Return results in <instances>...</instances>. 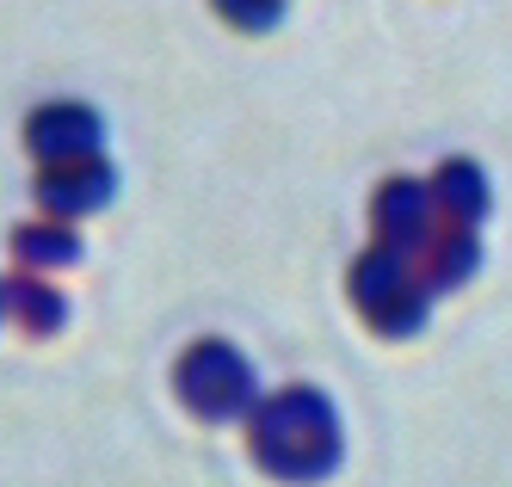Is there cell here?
<instances>
[{
  "label": "cell",
  "mask_w": 512,
  "mask_h": 487,
  "mask_svg": "<svg viewBox=\"0 0 512 487\" xmlns=\"http://www.w3.org/2000/svg\"><path fill=\"white\" fill-rule=\"evenodd\" d=\"M0 315H7V290H0Z\"/></svg>",
  "instance_id": "cell-12"
},
{
  "label": "cell",
  "mask_w": 512,
  "mask_h": 487,
  "mask_svg": "<svg viewBox=\"0 0 512 487\" xmlns=\"http://www.w3.org/2000/svg\"><path fill=\"white\" fill-rule=\"evenodd\" d=\"M99 142H105L99 111H93V105H75V99L31 111V124H25V148H31V155H38L44 167L93 161V155H99Z\"/></svg>",
  "instance_id": "cell-4"
},
{
  "label": "cell",
  "mask_w": 512,
  "mask_h": 487,
  "mask_svg": "<svg viewBox=\"0 0 512 487\" xmlns=\"http://www.w3.org/2000/svg\"><path fill=\"white\" fill-rule=\"evenodd\" d=\"M13 253L25 272H50V266H75L81 259V235L68 222H25L13 235Z\"/></svg>",
  "instance_id": "cell-9"
},
{
  "label": "cell",
  "mask_w": 512,
  "mask_h": 487,
  "mask_svg": "<svg viewBox=\"0 0 512 487\" xmlns=\"http://www.w3.org/2000/svg\"><path fill=\"white\" fill-rule=\"evenodd\" d=\"M0 290H7V315L25 327V333H56L62 327V296L44 284V278H7V284H0Z\"/></svg>",
  "instance_id": "cell-10"
},
{
  "label": "cell",
  "mask_w": 512,
  "mask_h": 487,
  "mask_svg": "<svg viewBox=\"0 0 512 487\" xmlns=\"http://www.w3.org/2000/svg\"><path fill=\"white\" fill-rule=\"evenodd\" d=\"M216 13L241 31H272L284 19V0H216Z\"/></svg>",
  "instance_id": "cell-11"
},
{
  "label": "cell",
  "mask_w": 512,
  "mask_h": 487,
  "mask_svg": "<svg viewBox=\"0 0 512 487\" xmlns=\"http://www.w3.org/2000/svg\"><path fill=\"white\" fill-rule=\"evenodd\" d=\"M432 198H438V216L451 229H475L488 216V173L475 161H445L432 173Z\"/></svg>",
  "instance_id": "cell-8"
},
{
  "label": "cell",
  "mask_w": 512,
  "mask_h": 487,
  "mask_svg": "<svg viewBox=\"0 0 512 487\" xmlns=\"http://www.w3.org/2000/svg\"><path fill=\"white\" fill-rule=\"evenodd\" d=\"M247 438L278 481H321L340 463V420L315 389H278L247 414Z\"/></svg>",
  "instance_id": "cell-1"
},
{
  "label": "cell",
  "mask_w": 512,
  "mask_h": 487,
  "mask_svg": "<svg viewBox=\"0 0 512 487\" xmlns=\"http://www.w3.org/2000/svg\"><path fill=\"white\" fill-rule=\"evenodd\" d=\"M112 192H118V179H112V167H105L99 155H93V161L44 167V179H38V204H44V216H56V222L87 216V210H99V204H112Z\"/></svg>",
  "instance_id": "cell-6"
},
{
  "label": "cell",
  "mask_w": 512,
  "mask_h": 487,
  "mask_svg": "<svg viewBox=\"0 0 512 487\" xmlns=\"http://www.w3.org/2000/svg\"><path fill=\"white\" fill-rule=\"evenodd\" d=\"M352 303L364 309V321H371L377 333H389V340H408V333L426 327V303L432 290L420 284L414 259L395 253V247H364L358 266H352Z\"/></svg>",
  "instance_id": "cell-2"
},
{
  "label": "cell",
  "mask_w": 512,
  "mask_h": 487,
  "mask_svg": "<svg viewBox=\"0 0 512 487\" xmlns=\"http://www.w3.org/2000/svg\"><path fill=\"white\" fill-rule=\"evenodd\" d=\"M371 222H377V241L395 247V253H420L432 235H438V198H432V185L420 179H389L377 204H371Z\"/></svg>",
  "instance_id": "cell-5"
},
{
  "label": "cell",
  "mask_w": 512,
  "mask_h": 487,
  "mask_svg": "<svg viewBox=\"0 0 512 487\" xmlns=\"http://www.w3.org/2000/svg\"><path fill=\"white\" fill-rule=\"evenodd\" d=\"M179 395L198 420H241L260 407V389H253V364L229 346V340H204L179 358Z\"/></svg>",
  "instance_id": "cell-3"
},
{
  "label": "cell",
  "mask_w": 512,
  "mask_h": 487,
  "mask_svg": "<svg viewBox=\"0 0 512 487\" xmlns=\"http://www.w3.org/2000/svg\"><path fill=\"white\" fill-rule=\"evenodd\" d=\"M475 266H482V241H475V229H451V222L414 253V272L426 290H457L475 278Z\"/></svg>",
  "instance_id": "cell-7"
}]
</instances>
